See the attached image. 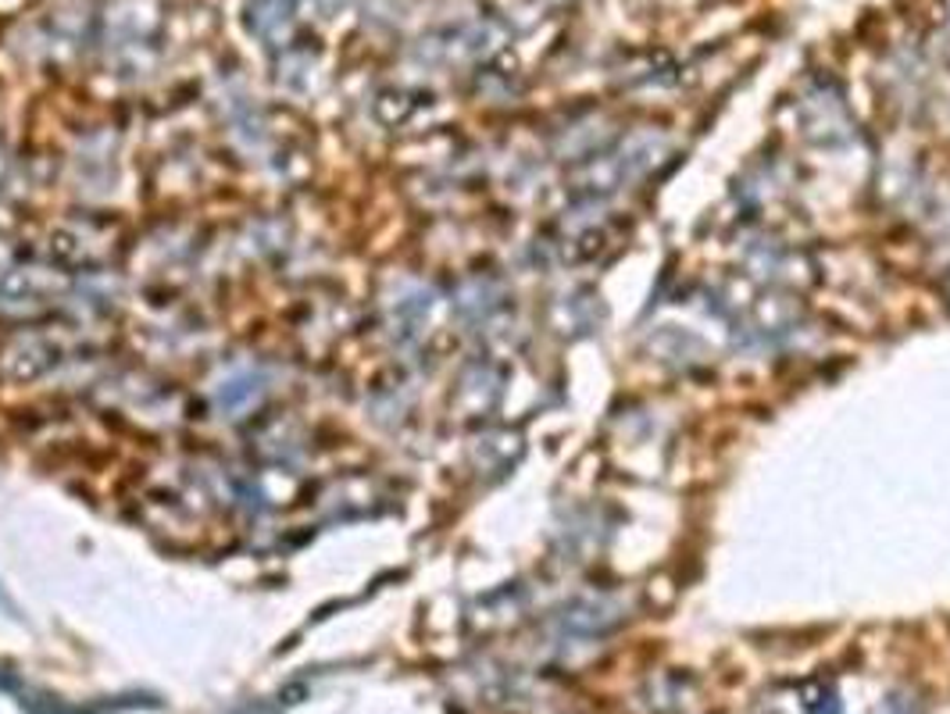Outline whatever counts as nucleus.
Wrapping results in <instances>:
<instances>
[{
	"label": "nucleus",
	"mask_w": 950,
	"mask_h": 714,
	"mask_svg": "<svg viewBox=\"0 0 950 714\" xmlns=\"http://www.w3.org/2000/svg\"><path fill=\"white\" fill-rule=\"evenodd\" d=\"M664 158V140L661 137H629L622 143H614L611 151L590 158L582 169L576 172L579 193L582 197H597L604 201L608 193L626 190L629 182H640L650 172L658 169Z\"/></svg>",
	"instance_id": "nucleus-1"
},
{
	"label": "nucleus",
	"mask_w": 950,
	"mask_h": 714,
	"mask_svg": "<svg viewBox=\"0 0 950 714\" xmlns=\"http://www.w3.org/2000/svg\"><path fill=\"white\" fill-rule=\"evenodd\" d=\"M58 354H61V346L50 336H22L4 351L0 369H4L11 383H37V379H43L61 361Z\"/></svg>",
	"instance_id": "nucleus-2"
},
{
	"label": "nucleus",
	"mask_w": 950,
	"mask_h": 714,
	"mask_svg": "<svg viewBox=\"0 0 950 714\" xmlns=\"http://www.w3.org/2000/svg\"><path fill=\"white\" fill-rule=\"evenodd\" d=\"M50 296V282L29 269L0 272V308H40Z\"/></svg>",
	"instance_id": "nucleus-3"
},
{
	"label": "nucleus",
	"mask_w": 950,
	"mask_h": 714,
	"mask_svg": "<svg viewBox=\"0 0 950 714\" xmlns=\"http://www.w3.org/2000/svg\"><path fill=\"white\" fill-rule=\"evenodd\" d=\"M258 390H261V375H254V372L232 375V379H226V383L219 386V408L240 411V408H247L250 401H254Z\"/></svg>",
	"instance_id": "nucleus-4"
}]
</instances>
